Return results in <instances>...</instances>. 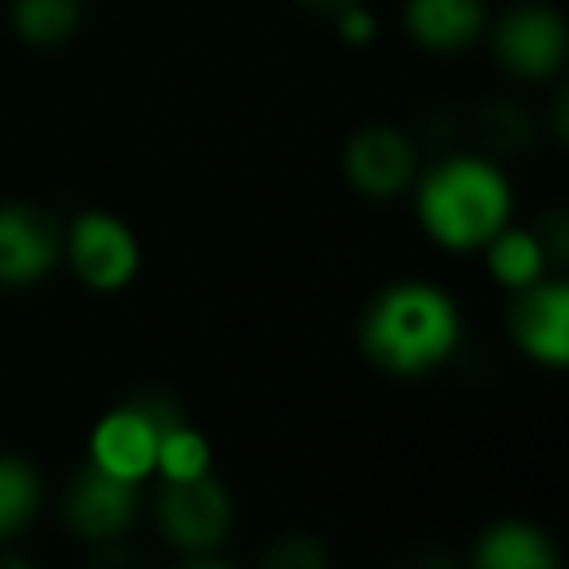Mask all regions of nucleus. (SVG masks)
Here are the masks:
<instances>
[{
    "instance_id": "nucleus-10",
    "label": "nucleus",
    "mask_w": 569,
    "mask_h": 569,
    "mask_svg": "<svg viewBox=\"0 0 569 569\" xmlns=\"http://www.w3.org/2000/svg\"><path fill=\"white\" fill-rule=\"evenodd\" d=\"M137 483L87 465L67 491V522L90 542H110L133 522Z\"/></svg>"
},
{
    "instance_id": "nucleus-1",
    "label": "nucleus",
    "mask_w": 569,
    "mask_h": 569,
    "mask_svg": "<svg viewBox=\"0 0 569 569\" xmlns=\"http://www.w3.org/2000/svg\"><path fill=\"white\" fill-rule=\"evenodd\" d=\"M367 359L390 375H426L460 343V312L445 289L429 281L387 284L359 320Z\"/></svg>"
},
{
    "instance_id": "nucleus-3",
    "label": "nucleus",
    "mask_w": 569,
    "mask_h": 569,
    "mask_svg": "<svg viewBox=\"0 0 569 569\" xmlns=\"http://www.w3.org/2000/svg\"><path fill=\"white\" fill-rule=\"evenodd\" d=\"M157 519L176 550L203 558L219 550L222 538L230 535L234 507H230V491L211 472H203L196 480H164Z\"/></svg>"
},
{
    "instance_id": "nucleus-16",
    "label": "nucleus",
    "mask_w": 569,
    "mask_h": 569,
    "mask_svg": "<svg viewBox=\"0 0 569 569\" xmlns=\"http://www.w3.org/2000/svg\"><path fill=\"white\" fill-rule=\"evenodd\" d=\"M157 472L164 480H196V476L211 472V445L199 429L188 421H172L160 429L157 441Z\"/></svg>"
},
{
    "instance_id": "nucleus-5",
    "label": "nucleus",
    "mask_w": 569,
    "mask_h": 569,
    "mask_svg": "<svg viewBox=\"0 0 569 569\" xmlns=\"http://www.w3.org/2000/svg\"><path fill=\"white\" fill-rule=\"evenodd\" d=\"M566 20L546 4H519L491 32V51H496L499 67L527 82L558 71L566 63Z\"/></svg>"
},
{
    "instance_id": "nucleus-15",
    "label": "nucleus",
    "mask_w": 569,
    "mask_h": 569,
    "mask_svg": "<svg viewBox=\"0 0 569 569\" xmlns=\"http://www.w3.org/2000/svg\"><path fill=\"white\" fill-rule=\"evenodd\" d=\"M40 476L28 460L0 452V538H12L40 511Z\"/></svg>"
},
{
    "instance_id": "nucleus-19",
    "label": "nucleus",
    "mask_w": 569,
    "mask_h": 569,
    "mask_svg": "<svg viewBox=\"0 0 569 569\" xmlns=\"http://www.w3.org/2000/svg\"><path fill=\"white\" fill-rule=\"evenodd\" d=\"M332 24H336V32H340L343 40L359 43V48L375 40V17L363 9V0H359V4H351V9H343L340 17L332 20Z\"/></svg>"
},
{
    "instance_id": "nucleus-13",
    "label": "nucleus",
    "mask_w": 569,
    "mask_h": 569,
    "mask_svg": "<svg viewBox=\"0 0 569 569\" xmlns=\"http://www.w3.org/2000/svg\"><path fill=\"white\" fill-rule=\"evenodd\" d=\"M488 269L491 277H496L503 289H527V284H535L538 277H546V246L538 234H530V230H496V234L488 238Z\"/></svg>"
},
{
    "instance_id": "nucleus-9",
    "label": "nucleus",
    "mask_w": 569,
    "mask_h": 569,
    "mask_svg": "<svg viewBox=\"0 0 569 569\" xmlns=\"http://www.w3.org/2000/svg\"><path fill=\"white\" fill-rule=\"evenodd\" d=\"M160 426L137 402L110 410L90 433V465L129 483H141L157 472Z\"/></svg>"
},
{
    "instance_id": "nucleus-17",
    "label": "nucleus",
    "mask_w": 569,
    "mask_h": 569,
    "mask_svg": "<svg viewBox=\"0 0 569 569\" xmlns=\"http://www.w3.org/2000/svg\"><path fill=\"white\" fill-rule=\"evenodd\" d=\"M480 137L499 152H519L530 144V118L511 102H488L476 118Z\"/></svg>"
},
{
    "instance_id": "nucleus-18",
    "label": "nucleus",
    "mask_w": 569,
    "mask_h": 569,
    "mask_svg": "<svg viewBox=\"0 0 569 569\" xmlns=\"http://www.w3.org/2000/svg\"><path fill=\"white\" fill-rule=\"evenodd\" d=\"M328 561L325 546L312 542L305 535H284L273 542V550L266 553V566H277V569H320Z\"/></svg>"
},
{
    "instance_id": "nucleus-2",
    "label": "nucleus",
    "mask_w": 569,
    "mask_h": 569,
    "mask_svg": "<svg viewBox=\"0 0 569 569\" xmlns=\"http://www.w3.org/2000/svg\"><path fill=\"white\" fill-rule=\"evenodd\" d=\"M418 214L433 242L476 250L511 219V183L491 160L449 157L421 180Z\"/></svg>"
},
{
    "instance_id": "nucleus-6",
    "label": "nucleus",
    "mask_w": 569,
    "mask_h": 569,
    "mask_svg": "<svg viewBox=\"0 0 569 569\" xmlns=\"http://www.w3.org/2000/svg\"><path fill=\"white\" fill-rule=\"evenodd\" d=\"M343 176L367 199H395L418 176V144L398 126H363L343 144Z\"/></svg>"
},
{
    "instance_id": "nucleus-20",
    "label": "nucleus",
    "mask_w": 569,
    "mask_h": 569,
    "mask_svg": "<svg viewBox=\"0 0 569 569\" xmlns=\"http://www.w3.org/2000/svg\"><path fill=\"white\" fill-rule=\"evenodd\" d=\"M305 12H312V17H325V20H336L343 9H351V4H359V0H297Z\"/></svg>"
},
{
    "instance_id": "nucleus-11",
    "label": "nucleus",
    "mask_w": 569,
    "mask_h": 569,
    "mask_svg": "<svg viewBox=\"0 0 569 569\" xmlns=\"http://www.w3.org/2000/svg\"><path fill=\"white\" fill-rule=\"evenodd\" d=\"M406 32L426 51H465L483 32V0H406Z\"/></svg>"
},
{
    "instance_id": "nucleus-4",
    "label": "nucleus",
    "mask_w": 569,
    "mask_h": 569,
    "mask_svg": "<svg viewBox=\"0 0 569 569\" xmlns=\"http://www.w3.org/2000/svg\"><path fill=\"white\" fill-rule=\"evenodd\" d=\"M67 258L94 293H118L141 269V242L133 227L110 211H87L67 230Z\"/></svg>"
},
{
    "instance_id": "nucleus-7",
    "label": "nucleus",
    "mask_w": 569,
    "mask_h": 569,
    "mask_svg": "<svg viewBox=\"0 0 569 569\" xmlns=\"http://www.w3.org/2000/svg\"><path fill=\"white\" fill-rule=\"evenodd\" d=\"M511 336L535 363L566 367L569 363V289L566 281L538 277L527 289H515L507 312Z\"/></svg>"
},
{
    "instance_id": "nucleus-8",
    "label": "nucleus",
    "mask_w": 569,
    "mask_h": 569,
    "mask_svg": "<svg viewBox=\"0 0 569 569\" xmlns=\"http://www.w3.org/2000/svg\"><path fill=\"white\" fill-rule=\"evenodd\" d=\"M63 238L48 211L0 203V284H36L59 261Z\"/></svg>"
},
{
    "instance_id": "nucleus-12",
    "label": "nucleus",
    "mask_w": 569,
    "mask_h": 569,
    "mask_svg": "<svg viewBox=\"0 0 569 569\" xmlns=\"http://www.w3.org/2000/svg\"><path fill=\"white\" fill-rule=\"evenodd\" d=\"M472 558L480 569H553L558 566V550H553L550 535L538 530L535 522H522V519L491 522V527L476 538Z\"/></svg>"
},
{
    "instance_id": "nucleus-14",
    "label": "nucleus",
    "mask_w": 569,
    "mask_h": 569,
    "mask_svg": "<svg viewBox=\"0 0 569 569\" xmlns=\"http://www.w3.org/2000/svg\"><path fill=\"white\" fill-rule=\"evenodd\" d=\"M79 0H12V28L32 48H56L79 32Z\"/></svg>"
}]
</instances>
